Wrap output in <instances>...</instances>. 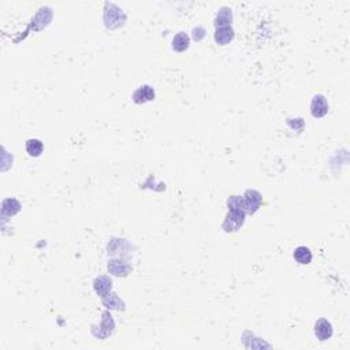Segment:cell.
<instances>
[{
    "mask_svg": "<svg viewBox=\"0 0 350 350\" xmlns=\"http://www.w3.org/2000/svg\"><path fill=\"white\" fill-rule=\"evenodd\" d=\"M126 22V14L122 9L112 3H107L104 9V25L108 29H116Z\"/></svg>",
    "mask_w": 350,
    "mask_h": 350,
    "instance_id": "6da1fadb",
    "label": "cell"
},
{
    "mask_svg": "<svg viewBox=\"0 0 350 350\" xmlns=\"http://www.w3.org/2000/svg\"><path fill=\"white\" fill-rule=\"evenodd\" d=\"M245 212H240V211H228L222 224L223 230L226 232L238 231L245 222Z\"/></svg>",
    "mask_w": 350,
    "mask_h": 350,
    "instance_id": "7a4b0ae2",
    "label": "cell"
},
{
    "mask_svg": "<svg viewBox=\"0 0 350 350\" xmlns=\"http://www.w3.org/2000/svg\"><path fill=\"white\" fill-rule=\"evenodd\" d=\"M244 197V205H245V212L249 215H253L259 211L261 207V201H263V196H261L257 190H246Z\"/></svg>",
    "mask_w": 350,
    "mask_h": 350,
    "instance_id": "3957f363",
    "label": "cell"
},
{
    "mask_svg": "<svg viewBox=\"0 0 350 350\" xmlns=\"http://www.w3.org/2000/svg\"><path fill=\"white\" fill-rule=\"evenodd\" d=\"M328 112V103L327 99L323 95L313 96L312 103H311V114L313 118H323Z\"/></svg>",
    "mask_w": 350,
    "mask_h": 350,
    "instance_id": "277c9868",
    "label": "cell"
},
{
    "mask_svg": "<svg viewBox=\"0 0 350 350\" xmlns=\"http://www.w3.org/2000/svg\"><path fill=\"white\" fill-rule=\"evenodd\" d=\"M108 271L114 276H128L129 272L132 271V265L122 259H114L108 261Z\"/></svg>",
    "mask_w": 350,
    "mask_h": 350,
    "instance_id": "5b68a950",
    "label": "cell"
},
{
    "mask_svg": "<svg viewBox=\"0 0 350 350\" xmlns=\"http://www.w3.org/2000/svg\"><path fill=\"white\" fill-rule=\"evenodd\" d=\"M155 99V90L149 85H142L138 89L134 90L133 93V101L136 104H144L148 101H152Z\"/></svg>",
    "mask_w": 350,
    "mask_h": 350,
    "instance_id": "8992f818",
    "label": "cell"
},
{
    "mask_svg": "<svg viewBox=\"0 0 350 350\" xmlns=\"http://www.w3.org/2000/svg\"><path fill=\"white\" fill-rule=\"evenodd\" d=\"M332 326L327 319H319L315 324V335L319 341H327L332 336Z\"/></svg>",
    "mask_w": 350,
    "mask_h": 350,
    "instance_id": "52a82bcc",
    "label": "cell"
},
{
    "mask_svg": "<svg viewBox=\"0 0 350 350\" xmlns=\"http://www.w3.org/2000/svg\"><path fill=\"white\" fill-rule=\"evenodd\" d=\"M93 289H95L96 294L100 296V297H104L108 293H111V289H112V280L107 275H101V276H97L93 282Z\"/></svg>",
    "mask_w": 350,
    "mask_h": 350,
    "instance_id": "ba28073f",
    "label": "cell"
},
{
    "mask_svg": "<svg viewBox=\"0 0 350 350\" xmlns=\"http://www.w3.org/2000/svg\"><path fill=\"white\" fill-rule=\"evenodd\" d=\"M234 29L231 26H226V28H218L215 32V41L218 45H227L234 40Z\"/></svg>",
    "mask_w": 350,
    "mask_h": 350,
    "instance_id": "9c48e42d",
    "label": "cell"
},
{
    "mask_svg": "<svg viewBox=\"0 0 350 350\" xmlns=\"http://www.w3.org/2000/svg\"><path fill=\"white\" fill-rule=\"evenodd\" d=\"M232 22V11L228 7H222L219 10L218 14L215 17L213 25L215 28H226V26H231Z\"/></svg>",
    "mask_w": 350,
    "mask_h": 350,
    "instance_id": "30bf717a",
    "label": "cell"
},
{
    "mask_svg": "<svg viewBox=\"0 0 350 350\" xmlns=\"http://www.w3.org/2000/svg\"><path fill=\"white\" fill-rule=\"evenodd\" d=\"M293 257L298 264L307 265L312 261L313 255H312V252H311V249L307 248V246H298V248L294 249Z\"/></svg>",
    "mask_w": 350,
    "mask_h": 350,
    "instance_id": "8fae6325",
    "label": "cell"
},
{
    "mask_svg": "<svg viewBox=\"0 0 350 350\" xmlns=\"http://www.w3.org/2000/svg\"><path fill=\"white\" fill-rule=\"evenodd\" d=\"M190 45V37L185 32H180L172 38V49L175 52H184Z\"/></svg>",
    "mask_w": 350,
    "mask_h": 350,
    "instance_id": "7c38bea8",
    "label": "cell"
},
{
    "mask_svg": "<svg viewBox=\"0 0 350 350\" xmlns=\"http://www.w3.org/2000/svg\"><path fill=\"white\" fill-rule=\"evenodd\" d=\"M21 211V204L15 199H6L2 204V215L3 216H14Z\"/></svg>",
    "mask_w": 350,
    "mask_h": 350,
    "instance_id": "4fadbf2b",
    "label": "cell"
},
{
    "mask_svg": "<svg viewBox=\"0 0 350 350\" xmlns=\"http://www.w3.org/2000/svg\"><path fill=\"white\" fill-rule=\"evenodd\" d=\"M101 301L108 309H116V311L125 309V303L115 293H108L104 297H101Z\"/></svg>",
    "mask_w": 350,
    "mask_h": 350,
    "instance_id": "5bb4252c",
    "label": "cell"
},
{
    "mask_svg": "<svg viewBox=\"0 0 350 350\" xmlns=\"http://www.w3.org/2000/svg\"><path fill=\"white\" fill-rule=\"evenodd\" d=\"M25 148H26V152H28L30 156L33 157H38L44 151V145L43 142L37 140V138H30L26 141L25 144Z\"/></svg>",
    "mask_w": 350,
    "mask_h": 350,
    "instance_id": "9a60e30c",
    "label": "cell"
},
{
    "mask_svg": "<svg viewBox=\"0 0 350 350\" xmlns=\"http://www.w3.org/2000/svg\"><path fill=\"white\" fill-rule=\"evenodd\" d=\"M227 207H228V211H240V212H245L244 197H241V196H231V197L227 200Z\"/></svg>",
    "mask_w": 350,
    "mask_h": 350,
    "instance_id": "2e32d148",
    "label": "cell"
}]
</instances>
